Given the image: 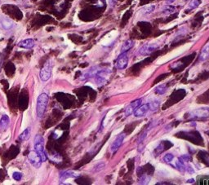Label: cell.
Here are the masks:
<instances>
[{
    "mask_svg": "<svg viewBox=\"0 0 209 185\" xmlns=\"http://www.w3.org/2000/svg\"><path fill=\"white\" fill-rule=\"evenodd\" d=\"M48 96L46 93H42L37 99V105H36V113L39 118H41L44 115L45 111L48 103Z\"/></svg>",
    "mask_w": 209,
    "mask_h": 185,
    "instance_id": "6da1fadb",
    "label": "cell"
},
{
    "mask_svg": "<svg viewBox=\"0 0 209 185\" xmlns=\"http://www.w3.org/2000/svg\"><path fill=\"white\" fill-rule=\"evenodd\" d=\"M34 149L35 151L40 155L41 158L43 162H45L47 160V156L45 153L44 151V141H43V138L40 135H37L34 137Z\"/></svg>",
    "mask_w": 209,
    "mask_h": 185,
    "instance_id": "7a4b0ae2",
    "label": "cell"
},
{
    "mask_svg": "<svg viewBox=\"0 0 209 185\" xmlns=\"http://www.w3.org/2000/svg\"><path fill=\"white\" fill-rule=\"evenodd\" d=\"M190 118H209V108L208 107H203L199 108L191 111L190 113Z\"/></svg>",
    "mask_w": 209,
    "mask_h": 185,
    "instance_id": "3957f363",
    "label": "cell"
},
{
    "mask_svg": "<svg viewBox=\"0 0 209 185\" xmlns=\"http://www.w3.org/2000/svg\"><path fill=\"white\" fill-rule=\"evenodd\" d=\"M52 62L51 61H48L45 63L44 66L42 68L39 73V77L40 79L43 82H47L48 80L51 78V74H52Z\"/></svg>",
    "mask_w": 209,
    "mask_h": 185,
    "instance_id": "277c9868",
    "label": "cell"
},
{
    "mask_svg": "<svg viewBox=\"0 0 209 185\" xmlns=\"http://www.w3.org/2000/svg\"><path fill=\"white\" fill-rule=\"evenodd\" d=\"M28 159L33 166H34L35 168H39L41 166L43 161H42L40 155L35 150L30 152V153L28 154Z\"/></svg>",
    "mask_w": 209,
    "mask_h": 185,
    "instance_id": "5b68a950",
    "label": "cell"
},
{
    "mask_svg": "<svg viewBox=\"0 0 209 185\" xmlns=\"http://www.w3.org/2000/svg\"><path fill=\"white\" fill-rule=\"evenodd\" d=\"M128 65V56L126 53H121L116 61V68L118 69H124Z\"/></svg>",
    "mask_w": 209,
    "mask_h": 185,
    "instance_id": "8992f818",
    "label": "cell"
},
{
    "mask_svg": "<svg viewBox=\"0 0 209 185\" xmlns=\"http://www.w3.org/2000/svg\"><path fill=\"white\" fill-rule=\"evenodd\" d=\"M158 47H159V45L156 43H149V44L143 45L142 47L139 49L138 52L141 56H147L153 52H155L156 49H158Z\"/></svg>",
    "mask_w": 209,
    "mask_h": 185,
    "instance_id": "52a82bcc",
    "label": "cell"
},
{
    "mask_svg": "<svg viewBox=\"0 0 209 185\" xmlns=\"http://www.w3.org/2000/svg\"><path fill=\"white\" fill-rule=\"evenodd\" d=\"M80 175V173L76 171H66L60 174V180L61 182L69 180L70 179H74Z\"/></svg>",
    "mask_w": 209,
    "mask_h": 185,
    "instance_id": "ba28073f",
    "label": "cell"
},
{
    "mask_svg": "<svg viewBox=\"0 0 209 185\" xmlns=\"http://www.w3.org/2000/svg\"><path fill=\"white\" fill-rule=\"evenodd\" d=\"M150 110V105L149 104H146L141 106H139L136 110L134 111L133 114L136 118H142Z\"/></svg>",
    "mask_w": 209,
    "mask_h": 185,
    "instance_id": "9c48e42d",
    "label": "cell"
},
{
    "mask_svg": "<svg viewBox=\"0 0 209 185\" xmlns=\"http://www.w3.org/2000/svg\"><path fill=\"white\" fill-rule=\"evenodd\" d=\"M124 138L125 135L124 134H122V135H119L114 140V142L112 143L111 146H110V151H111V153H115V152H116L117 150L119 149V147L122 145L123 142L124 140Z\"/></svg>",
    "mask_w": 209,
    "mask_h": 185,
    "instance_id": "30bf717a",
    "label": "cell"
},
{
    "mask_svg": "<svg viewBox=\"0 0 209 185\" xmlns=\"http://www.w3.org/2000/svg\"><path fill=\"white\" fill-rule=\"evenodd\" d=\"M0 24H1L2 28L5 30H10L13 29L15 26V23L13 22V21L8 17L2 18L0 20Z\"/></svg>",
    "mask_w": 209,
    "mask_h": 185,
    "instance_id": "8fae6325",
    "label": "cell"
},
{
    "mask_svg": "<svg viewBox=\"0 0 209 185\" xmlns=\"http://www.w3.org/2000/svg\"><path fill=\"white\" fill-rule=\"evenodd\" d=\"M141 99H138L137 100L132 102V103L127 107V109H126V110H125V115H126V116H129V115H131L132 113H133L134 111L136 110L138 107L141 105Z\"/></svg>",
    "mask_w": 209,
    "mask_h": 185,
    "instance_id": "7c38bea8",
    "label": "cell"
},
{
    "mask_svg": "<svg viewBox=\"0 0 209 185\" xmlns=\"http://www.w3.org/2000/svg\"><path fill=\"white\" fill-rule=\"evenodd\" d=\"M18 47L24 49H31L34 47V40L32 39H26L21 41L18 43Z\"/></svg>",
    "mask_w": 209,
    "mask_h": 185,
    "instance_id": "4fadbf2b",
    "label": "cell"
},
{
    "mask_svg": "<svg viewBox=\"0 0 209 185\" xmlns=\"http://www.w3.org/2000/svg\"><path fill=\"white\" fill-rule=\"evenodd\" d=\"M134 46V41L133 40H127L123 43V44L121 47V53H126L128 51L132 48Z\"/></svg>",
    "mask_w": 209,
    "mask_h": 185,
    "instance_id": "5bb4252c",
    "label": "cell"
},
{
    "mask_svg": "<svg viewBox=\"0 0 209 185\" xmlns=\"http://www.w3.org/2000/svg\"><path fill=\"white\" fill-rule=\"evenodd\" d=\"M9 122H10V120H9L8 116L3 115L0 119V130L1 131L6 130L7 128L8 127Z\"/></svg>",
    "mask_w": 209,
    "mask_h": 185,
    "instance_id": "9a60e30c",
    "label": "cell"
},
{
    "mask_svg": "<svg viewBox=\"0 0 209 185\" xmlns=\"http://www.w3.org/2000/svg\"><path fill=\"white\" fill-rule=\"evenodd\" d=\"M209 57V43L205 46L203 48L202 52L200 53V56H199V61H206L208 58Z\"/></svg>",
    "mask_w": 209,
    "mask_h": 185,
    "instance_id": "2e32d148",
    "label": "cell"
},
{
    "mask_svg": "<svg viewBox=\"0 0 209 185\" xmlns=\"http://www.w3.org/2000/svg\"><path fill=\"white\" fill-rule=\"evenodd\" d=\"M30 128L27 127L21 133V135H19V140L21 141H26L30 139Z\"/></svg>",
    "mask_w": 209,
    "mask_h": 185,
    "instance_id": "e0dca14e",
    "label": "cell"
},
{
    "mask_svg": "<svg viewBox=\"0 0 209 185\" xmlns=\"http://www.w3.org/2000/svg\"><path fill=\"white\" fill-rule=\"evenodd\" d=\"M197 184L209 185V175H201L197 178Z\"/></svg>",
    "mask_w": 209,
    "mask_h": 185,
    "instance_id": "ac0fdd59",
    "label": "cell"
},
{
    "mask_svg": "<svg viewBox=\"0 0 209 185\" xmlns=\"http://www.w3.org/2000/svg\"><path fill=\"white\" fill-rule=\"evenodd\" d=\"M121 107H122V106H121ZM121 107H120V106H119V107H117V108H115V109H111V110H110L109 112H108V113L106 114V118H105V120H104V127L106 126V123L107 120H109V119L112 116L115 114L116 112H117V111H118L119 109H120Z\"/></svg>",
    "mask_w": 209,
    "mask_h": 185,
    "instance_id": "d6986e66",
    "label": "cell"
},
{
    "mask_svg": "<svg viewBox=\"0 0 209 185\" xmlns=\"http://www.w3.org/2000/svg\"><path fill=\"white\" fill-rule=\"evenodd\" d=\"M50 159L54 162L57 163H60L62 162V157H61V155L57 153H53L52 154H51L50 156Z\"/></svg>",
    "mask_w": 209,
    "mask_h": 185,
    "instance_id": "ffe728a7",
    "label": "cell"
},
{
    "mask_svg": "<svg viewBox=\"0 0 209 185\" xmlns=\"http://www.w3.org/2000/svg\"><path fill=\"white\" fill-rule=\"evenodd\" d=\"M28 122H29V118H28V113L26 112L24 115H23V118H22V124H21V131H24L26 128H27V126H28Z\"/></svg>",
    "mask_w": 209,
    "mask_h": 185,
    "instance_id": "44dd1931",
    "label": "cell"
},
{
    "mask_svg": "<svg viewBox=\"0 0 209 185\" xmlns=\"http://www.w3.org/2000/svg\"><path fill=\"white\" fill-rule=\"evenodd\" d=\"M105 166H106V163L105 162L97 163V164L94 166L93 170H92V172H94V173H97V172L101 171L103 169L105 168Z\"/></svg>",
    "mask_w": 209,
    "mask_h": 185,
    "instance_id": "7402d4cb",
    "label": "cell"
},
{
    "mask_svg": "<svg viewBox=\"0 0 209 185\" xmlns=\"http://www.w3.org/2000/svg\"><path fill=\"white\" fill-rule=\"evenodd\" d=\"M167 91V87L165 85H159L155 88V92L159 95H163Z\"/></svg>",
    "mask_w": 209,
    "mask_h": 185,
    "instance_id": "603a6c76",
    "label": "cell"
},
{
    "mask_svg": "<svg viewBox=\"0 0 209 185\" xmlns=\"http://www.w3.org/2000/svg\"><path fill=\"white\" fill-rule=\"evenodd\" d=\"M149 105H150V110L156 111L159 107V102L155 100V101H152L151 103H150Z\"/></svg>",
    "mask_w": 209,
    "mask_h": 185,
    "instance_id": "cb8c5ba5",
    "label": "cell"
},
{
    "mask_svg": "<svg viewBox=\"0 0 209 185\" xmlns=\"http://www.w3.org/2000/svg\"><path fill=\"white\" fill-rule=\"evenodd\" d=\"M155 5H150V6H147V7H145L144 8H143V12L144 14H149V13H151L152 12L155 10Z\"/></svg>",
    "mask_w": 209,
    "mask_h": 185,
    "instance_id": "d4e9b609",
    "label": "cell"
},
{
    "mask_svg": "<svg viewBox=\"0 0 209 185\" xmlns=\"http://www.w3.org/2000/svg\"><path fill=\"white\" fill-rule=\"evenodd\" d=\"M106 146H107V144L103 146V148L101 149V150L100 151V153H98V154L96 156L95 160H98V159H101V157H102L103 156H104V154H105V153H106Z\"/></svg>",
    "mask_w": 209,
    "mask_h": 185,
    "instance_id": "484cf974",
    "label": "cell"
},
{
    "mask_svg": "<svg viewBox=\"0 0 209 185\" xmlns=\"http://www.w3.org/2000/svg\"><path fill=\"white\" fill-rule=\"evenodd\" d=\"M12 178H13L14 180L16 181L21 180V179H22V174L19 171H15L13 174H12Z\"/></svg>",
    "mask_w": 209,
    "mask_h": 185,
    "instance_id": "4316f807",
    "label": "cell"
},
{
    "mask_svg": "<svg viewBox=\"0 0 209 185\" xmlns=\"http://www.w3.org/2000/svg\"><path fill=\"white\" fill-rule=\"evenodd\" d=\"M199 5V0H192L191 2L189 3V8L190 9H195L198 8Z\"/></svg>",
    "mask_w": 209,
    "mask_h": 185,
    "instance_id": "83f0119b",
    "label": "cell"
},
{
    "mask_svg": "<svg viewBox=\"0 0 209 185\" xmlns=\"http://www.w3.org/2000/svg\"><path fill=\"white\" fill-rule=\"evenodd\" d=\"M173 158H174L173 155L171 154V153H168V154H166L164 156V157H163V161H164L165 162L170 163L171 162H172Z\"/></svg>",
    "mask_w": 209,
    "mask_h": 185,
    "instance_id": "f1b7e54d",
    "label": "cell"
},
{
    "mask_svg": "<svg viewBox=\"0 0 209 185\" xmlns=\"http://www.w3.org/2000/svg\"><path fill=\"white\" fill-rule=\"evenodd\" d=\"M176 166H177V168L179 171H185V166H184V164H183V162H180V161H178L176 162Z\"/></svg>",
    "mask_w": 209,
    "mask_h": 185,
    "instance_id": "f546056e",
    "label": "cell"
},
{
    "mask_svg": "<svg viewBox=\"0 0 209 185\" xmlns=\"http://www.w3.org/2000/svg\"><path fill=\"white\" fill-rule=\"evenodd\" d=\"M2 63H3V56H2V54L0 53V67L2 65Z\"/></svg>",
    "mask_w": 209,
    "mask_h": 185,
    "instance_id": "4dcf8cb0",
    "label": "cell"
},
{
    "mask_svg": "<svg viewBox=\"0 0 209 185\" xmlns=\"http://www.w3.org/2000/svg\"><path fill=\"white\" fill-rule=\"evenodd\" d=\"M174 1H175V0H167V3H172Z\"/></svg>",
    "mask_w": 209,
    "mask_h": 185,
    "instance_id": "1f68e13d",
    "label": "cell"
}]
</instances>
